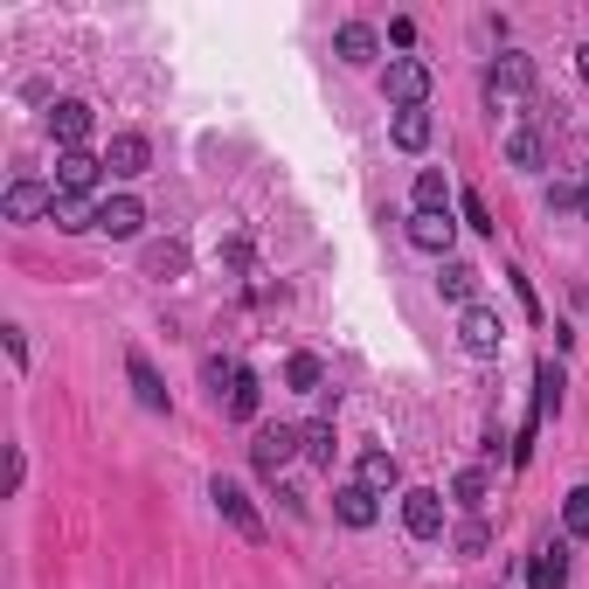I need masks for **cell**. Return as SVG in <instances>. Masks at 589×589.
<instances>
[{"mask_svg":"<svg viewBox=\"0 0 589 589\" xmlns=\"http://www.w3.org/2000/svg\"><path fill=\"white\" fill-rule=\"evenodd\" d=\"M444 520H451V506H444V492H437V486H409V492H403V527H409V541H444Z\"/></svg>","mask_w":589,"mask_h":589,"instance_id":"cell-1","label":"cell"},{"mask_svg":"<svg viewBox=\"0 0 589 589\" xmlns=\"http://www.w3.org/2000/svg\"><path fill=\"white\" fill-rule=\"evenodd\" d=\"M382 98H389L395 111H424V98H430V70L416 63V56H389V70H382Z\"/></svg>","mask_w":589,"mask_h":589,"instance_id":"cell-2","label":"cell"},{"mask_svg":"<svg viewBox=\"0 0 589 589\" xmlns=\"http://www.w3.org/2000/svg\"><path fill=\"white\" fill-rule=\"evenodd\" d=\"M306 451V437H298V424H257V444H250V465L263 471V479H278L284 465Z\"/></svg>","mask_w":589,"mask_h":589,"instance_id":"cell-3","label":"cell"},{"mask_svg":"<svg viewBox=\"0 0 589 589\" xmlns=\"http://www.w3.org/2000/svg\"><path fill=\"white\" fill-rule=\"evenodd\" d=\"M208 500H216V513H222V520H230V527H236V535H243V541H250V548H263V520H257V506H250V492H243L236 479H216V486H208Z\"/></svg>","mask_w":589,"mask_h":589,"instance_id":"cell-4","label":"cell"},{"mask_svg":"<svg viewBox=\"0 0 589 589\" xmlns=\"http://www.w3.org/2000/svg\"><path fill=\"white\" fill-rule=\"evenodd\" d=\"M56 181H14L8 195H0V216L8 222H42V216H56Z\"/></svg>","mask_w":589,"mask_h":589,"instance_id":"cell-5","label":"cell"},{"mask_svg":"<svg viewBox=\"0 0 589 589\" xmlns=\"http://www.w3.org/2000/svg\"><path fill=\"white\" fill-rule=\"evenodd\" d=\"M500 340H506L500 312H486V306H465V319H458V347H465L471 360H492V354H500Z\"/></svg>","mask_w":589,"mask_h":589,"instance_id":"cell-6","label":"cell"},{"mask_svg":"<svg viewBox=\"0 0 589 589\" xmlns=\"http://www.w3.org/2000/svg\"><path fill=\"white\" fill-rule=\"evenodd\" d=\"M98 181H105V154H90V146H84V154H63V160H56V195L84 201Z\"/></svg>","mask_w":589,"mask_h":589,"instance_id":"cell-7","label":"cell"},{"mask_svg":"<svg viewBox=\"0 0 589 589\" xmlns=\"http://www.w3.org/2000/svg\"><path fill=\"white\" fill-rule=\"evenodd\" d=\"M520 90H535V63L520 49H500V63L486 70V98L500 105V98H520Z\"/></svg>","mask_w":589,"mask_h":589,"instance_id":"cell-8","label":"cell"},{"mask_svg":"<svg viewBox=\"0 0 589 589\" xmlns=\"http://www.w3.org/2000/svg\"><path fill=\"white\" fill-rule=\"evenodd\" d=\"M90 125H98V119H90V105H84V98H63V105L49 111V139L63 146V154H84Z\"/></svg>","mask_w":589,"mask_h":589,"instance_id":"cell-9","label":"cell"},{"mask_svg":"<svg viewBox=\"0 0 589 589\" xmlns=\"http://www.w3.org/2000/svg\"><path fill=\"white\" fill-rule=\"evenodd\" d=\"M333 513H340V527H375V520H382V492H368L360 479H347V486H333Z\"/></svg>","mask_w":589,"mask_h":589,"instance_id":"cell-10","label":"cell"},{"mask_svg":"<svg viewBox=\"0 0 589 589\" xmlns=\"http://www.w3.org/2000/svg\"><path fill=\"white\" fill-rule=\"evenodd\" d=\"M105 167H111L119 181L146 174V167H154V146H146V132H111V146H105Z\"/></svg>","mask_w":589,"mask_h":589,"instance_id":"cell-11","label":"cell"},{"mask_svg":"<svg viewBox=\"0 0 589 589\" xmlns=\"http://www.w3.org/2000/svg\"><path fill=\"white\" fill-rule=\"evenodd\" d=\"M139 271L154 278V284H181V278H187V243H181V236L146 243V250H139Z\"/></svg>","mask_w":589,"mask_h":589,"instance_id":"cell-12","label":"cell"},{"mask_svg":"<svg viewBox=\"0 0 589 589\" xmlns=\"http://www.w3.org/2000/svg\"><path fill=\"white\" fill-rule=\"evenodd\" d=\"M568 555H576V541H541L535 568H527V589H568Z\"/></svg>","mask_w":589,"mask_h":589,"instance_id":"cell-13","label":"cell"},{"mask_svg":"<svg viewBox=\"0 0 589 589\" xmlns=\"http://www.w3.org/2000/svg\"><path fill=\"white\" fill-rule=\"evenodd\" d=\"M125 375H132V395H139V403H146V409H154V416H167V409H174V395H167V382H160V375H154V360H146L139 347H132V354H125Z\"/></svg>","mask_w":589,"mask_h":589,"instance_id":"cell-14","label":"cell"},{"mask_svg":"<svg viewBox=\"0 0 589 589\" xmlns=\"http://www.w3.org/2000/svg\"><path fill=\"white\" fill-rule=\"evenodd\" d=\"M257 403H263V382L250 368H236V382L222 389V416H230V424H257Z\"/></svg>","mask_w":589,"mask_h":589,"instance_id":"cell-15","label":"cell"},{"mask_svg":"<svg viewBox=\"0 0 589 589\" xmlns=\"http://www.w3.org/2000/svg\"><path fill=\"white\" fill-rule=\"evenodd\" d=\"M139 222H146V208L139 201H132V195H111V201H98V230L105 236H139Z\"/></svg>","mask_w":589,"mask_h":589,"instance_id":"cell-16","label":"cell"},{"mask_svg":"<svg viewBox=\"0 0 589 589\" xmlns=\"http://www.w3.org/2000/svg\"><path fill=\"white\" fill-rule=\"evenodd\" d=\"M375 49H382V35H375L368 22H340V35H333L340 63H375Z\"/></svg>","mask_w":589,"mask_h":589,"instance_id":"cell-17","label":"cell"},{"mask_svg":"<svg viewBox=\"0 0 589 589\" xmlns=\"http://www.w3.org/2000/svg\"><path fill=\"white\" fill-rule=\"evenodd\" d=\"M360 486H368V492H395V486H403V465H395V451H382V444L360 451Z\"/></svg>","mask_w":589,"mask_h":589,"instance_id":"cell-18","label":"cell"},{"mask_svg":"<svg viewBox=\"0 0 589 589\" xmlns=\"http://www.w3.org/2000/svg\"><path fill=\"white\" fill-rule=\"evenodd\" d=\"M451 236H458V222L451 216H409V243L430 257H451Z\"/></svg>","mask_w":589,"mask_h":589,"instance_id":"cell-19","label":"cell"},{"mask_svg":"<svg viewBox=\"0 0 589 589\" xmlns=\"http://www.w3.org/2000/svg\"><path fill=\"white\" fill-rule=\"evenodd\" d=\"M409 201H416V216H451V181L437 174V167H424L409 187Z\"/></svg>","mask_w":589,"mask_h":589,"instance_id":"cell-20","label":"cell"},{"mask_svg":"<svg viewBox=\"0 0 589 589\" xmlns=\"http://www.w3.org/2000/svg\"><path fill=\"white\" fill-rule=\"evenodd\" d=\"M437 292H444L451 306H471V298H479V271H471V263H458V257H444V271H437Z\"/></svg>","mask_w":589,"mask_h":589,"instance_id":"cell-21","label":"cell"},{"mask_svg":"<svg viewBox=\"0 0 589 589\" xmlns=\"http://www.w3.org/2000/svg\"><path fill=\"white\" fill-rule=\"evenodd\" d=\"M506 160L535 174V167H548V139H541L535 125H513V132H506Z\"/></svg>","mask_w":589,"mask_h":589,"instance_id":"cell-22","label":"cell"},{"mask_svg":"<svg viewBox=\"0 0 589 589\" xmlns=\"http://www.w3.org/2000/svg\"><path fill=\"white\" fill-rule=\"evenodd\" d=\"M284 389L319 395V389H327V360H319V354H292V360H284Z\"/></svg>","mask_w":589,"mask_h":589,"instance_id":"cell-23","label":"cell"},{"mask_svg":"<svg viewBox=\"0 0 589 589\" xmlns=\"http://www.w3.org/2000/svg\"><path fill=\"white\" fill-rule=\"evenodd\" d=\"M298 437H306V458H312L319 471H333V451H340V437H333V424H327V416L298 424Z\"/></svg>","mask_w":589,"mask_h":589,"instance_id":"cell-24","label":"cell"},{"mask_svg":"<svg viewBox=\"0 0 589 589\" xmlns=\"http://www.w3.org/2000/svg\"><path fill=\"white\" fill-rule=\"evenodd\" d=\"M395 146H403V154H424L430 146V111H395Z\"/></svg>","mask_w":589,"mask_h":589,"instance_id":"cell-25","label":"cell"},{"mask_svg":"<svg viewBox=\"0 0 589 589\" xmlns=\"http://www.w3.org/2000/svg\"><path fill=\"white\" fill-rule=\"evenodd\" d=\"M562 535H568V541L589 535V486H568V500H562Z\"/></svg>","mask_w":589,"mask_h":589,"instance_id":"cell-26","label":"cell"},{"mask_svg":"<svg viewBox=\"0 0 589 589\" xmlns=\"http://www.w3.org/2000/svg\"><path fill=\"white\" fill-rule=\"evenodd\" d=\"M49 222H56L63 236H84V230H98V208H84V201H70V195H63V201H56V216H49Z\"/></svg>","mask_w":589,"mask_h":589,"instance_id":"cell-27","label":"cell"},{"mask_svg":"<svg viewBox=\"0 0 589 589\" xmlns=\"http://www.w3.org/2000/svg\"><path fill=\"white\" fill-rule=\"evenodd\" d=\"M458 216H465V230H479V236H492V230H500V222H492V208H486V195H479V187H465V195H458Z\"/></svg>","mask_w":589,"mask_h":589,"instance_id":"cell-28","label":"cell"},{"mask_svg":"<svg viewBox=\"0 0 589 589\" xmlns=\"http://www.w3.org/2000/svg\"><path fill=\"white\" fill-rule=\"evenodd\" d=\"M451 500H458L465 513H479V506H486V471H479V465L458 471V479H451Z\"/></svg>","mask_w":589,"mask_h":589,"instance_id":"cell-29","label":"cell"},{"mask_svg":"<svg viewBox=\"0 0 589 589\" xmlns=\"http://www.w3.org/2000/svg\"><path fill=\"white\" fill-rule=\"evenodd\" d=\"M451 548H458V555H465V562H479V555H486V548H492V535H486V520H465V527H458V535H451Z\"/></svg>","mask_w":589,"mask_h":589,"instance_id":"cell-30","label":"cell"},{"mask_svg":"<svg viewBox=\"0 0 589 589\" xmlns=\"http://www.w3.org/2000/svg\"><path fill=\"white\" fill-rule=\"evenodd\" d=\"M576 201H582V181H555V187H548V208H555V216H576Z\"/></svg>","mask_w":589,"mask_h":589,"instance_id":"cell-31","label":"cell"},{"mask_svg":"<svg viewBox=\"0 0 589 589\" xmlns=\"http://www.w3.org/2000/svg\"><path fill=\"white\" fill-rule=\"evenodd\" d=\"M0 340H8V360H14V368H28V333H22V327H0Z\"/></svg>","mask_w":589,"mask_h":589,"instance_id":"cell-32","label":"cell"},{"mask_svg":"<svg viewBox=\"0 0 589 589\" xmlns=\"http://www.w3.org/2000/svg\"><path fill=\"white\" fill-rule=\"evenodd\" d=\"M222 263L243 271V263H250V236H230V243H222Z\"/></svg>","mask_w":589,"mask_h":589,"instance_id":"cell-33","label":"cell"},{"mask_svg":"<svg viewBox=\"0 0 589 589\" xmlns=\"http://www.w3.org/2000/svg\"><path fill=\"white\" fill-rule=\"evenodd\" d=\"M513 278V292H520V306H527V319H541V298H535V284H527L520 271H506Z\"/></svg>","mask_w":589,"mask_h":589,"instance_id":"cell-34","label":"cell"},{"mask_svg":"<svg viewBox=\"0 0 589 589\" xmlns=\"http://www.w3.org/2000/svg\"><path fill=\"white\" fill-rule=\"evenodd\" d=\"M22 479H28V451H22V444H14V451H8V486H14V492H22Z\"/></svg>","mask_w":589,"mask_h":589,"instance_id":"cell-35","label":"cell"},{"mask_svg":"<svg viewBox=\"0 0 589 589\" xmlns=\"http://www.w3.org/2000/svg\"><path fill=\"white\" fill-rule=\"evenodd\" d=\"M576 77H582V84H589V42H582V49H576Z\"/></svg>","mask_w":589,"mask_h":589,"instance_id":"cell-36","label":"cell"},{"mask_svg":"<svg viewBox=\"0 0 589 589\" xmlns=\"http://www.w3.org/2000/svg\"><path fill=\"white\" fill-rule=\"evenodd\" d=\"M576 216H582V222H589V181H582V201H576Z\"/></svg>","mask_w":589,"mask_h":589,"instance_id":"cell-37","label":"cell"}]
</instances>
